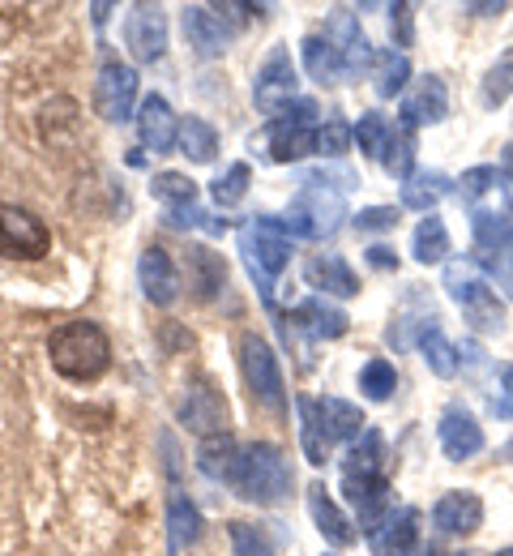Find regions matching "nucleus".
I'll use <instances>...</instances> for the list:
<instances>
[{
	"mask_svg": "<svg viewBox=\"0 0 513 556\" xmlns=\"http://www.w3.org/2000/svg\"><path fill=\"white\" fill-rule=\"evenodd\" d=\"M48 359H52V368H56L65 381L90 386V381H99V377L112 368V339L103 334V326L77 317V321H65V326L52 330V339H48Z\"/></svg>",
	"mask_w": 513,
	"mask_h": 556,
	"instance_id": "f257e3e1",
	"label": "nucleus"
},
{
	"mask_svg": "<svg viewBox=\"0 0 513 556\" xmlns=\"http://www.w3.org/2000/svg\"><path fill=\"white\" fill-rule=\"evenodd\" d=\"M235 496L253 501V505H279L287 501L295 488L292 458L274 445V441H248L240 454V471H235Z\"/></svg>",
	"mask_w": 513,
	"mask_h": 556,
	"instance_id": "f03ea898",
	"label": "nucleus"
},
{
	"mask_svg": "<svg viewBox=\"0 0 513 556\" xmlns=\"http://www.w3.org/2000/svg\"><path fill=\"white\" fill-rule=\"evenodd\" d=\"M240 253H244V266L253 282L261 287V295L274 291V278L287 270L292 262V231L283 227V218L274 214H257L240 227Z\"/></svg>",
	"mask_w": 513,
	"mask_h": 556,
	"instance_id": "7ed1b4c3",
	"label": "nucleus"
},
{
	"mask_svg": "<svg viewBox=\"0 0 513 556\" xmlns=\"http://www.w3.org/2000/svg\"><path fill=\"white\" fill-rule=\"evenodd\" d=\"M445 291L466 313L475 334H492V330L505 326V304H501L497 287L484 278V270L475 262H449L445 266Z\"/></svg>",
	"mask_w": 513,
	"mask_h": 556,
	"instance_id": "20e7f679",
	"label": "nucleus"
},
{
	"mask_svg": "<svg viewBox=\"0 0 513 556\" xmlns=\"http://www.w3.org/2000/svg\"><path fill=\"white\" fill-rule=\"evenodd\" d=\"M248 13H253V4H235V0H227V4H184L180 9V26H184L189 48L202 61H210V56L227 52V43L240 35Z\"/></svg>",
	"mask_w": 513,
	"mask_h": 556,
	"instance_id": "39448f33",
	"label": "nucleus"
},
{
	"mask_svg": "<svg viewBox=\"0 0 513 556\" xmlns=\"http://www.w3.org/2000/svg\"><path fill=\"white\" fill-rule=\"evenodd\" d=\"M235 351H240V372H244V386H248L253 403L261 412H270V416H283L287 412V381H283V368H279L274 348L261 334L244 330Z\"/></svg>",
	"mask_w": 513,
	"mask_h": 556,
	"instance_id": "423d86ee",
	"label": "nucleus"
},
{
	"mask_svg": "<svg viewBox=\"0 0 513 556\" xmlns=\"http://www.w3.org/2000/svg\"><path fill=\"white\" fill-rule=\"evenodd\" d=\"M347 206H343V193L334 189H317V185H304L295 193V202L283 214V227L292 231V240H325L343 227Z\"/></svg>",
	"mask_w": 513,
	"mask_h": 556,
	"instance_id": "0eeeda50",
	"label": "nucleus"
},
{
	"mask_svg": "<svg viewBox=\"0 0 513 556\" xmlns=\"http://www.w3.org/2000/svg\"><path fill=\"white\" fill-rule=\"evenodd\" d=\"M52 253V227L26 206L0 202V257L9 262H43Z\"/></svg>",
	"mask_w": 513,
	"mask_h": 556,
	"instance_id": "6e6552de",
	"label": "nucleus"
},
{
	"mask_svg": "<svg viewBox=\"0 0 513 556\" xmlns=\"http://www.w3.org/2000/svg\"><path fill=\"white\" fill-rule=\"evenodd\" d=\"M176 416H180V424H184L189 432H197V437L206 441V437L227 432L231 407H227V394L219 390V381L202 372V377H189V381H184V394H180V403H176Z\"/></svg>",
	"mask_w": 513,
	"mask_h": 556,
	"instance_id": "1a4fd4ad",
	"label": "nucleus"
},
{
	"mask_svg": "<svg viewBox=\"0 0 513 556\" xmlns=\"http://www.w3.org/2000/svg\"><path fill=\"white\" fill-rule=\"evenodd\" d=\"M295 90H299V70H295V61H292V48L279 43V48H270L266 61L257 65L253 103H257V112H266V116L274 121L279 112H287L295 99H299Z\"/></svg>",
	"mask_w": 513,
	"mask_h": 556,
	"instance_id": "9d476101",
	"label": "nucleus"
},
{
	"mask_svg": "<svg viewBox=\"0 0 513 556\" xmlns=\"http://www.w3.org/2000/svg\"><path fill=\"white\" fill-rule=\"evenodd\" d=\"M138 70L125 65V61H103V70L94 73V112L107 121V125H125V121H138Z\"/></svg>",
	"mask_w": 513,
	"mask_h": 556,
	"instance_id": "9b49d317",
	"label": "nucleus"
},
{
	"mask_svg": "<svg viewBox=\"0 0 513 556\" xmlns=\"http://www.w3.org/2000/svg\"><path fill=\"white\" fill-rule=\"evenodd\" d=\"M125 48L138 65H154L167 52V9L163 4H133L125 13Z\"/></svg>",
	"mask_w": 513,
	"mask_h": 556,
	"instance_id": "f8f14e48",
	"label": "nucleus"
},
{
	"mask_svg": "<svg viewBox=\"0 0 513 556\" xmlns=\"http://www.w3.org/2000/svg\"><path fill=\"white\" fill-rule=\"evenodd\" d=\"M138 287H142V295L154 308H171L180 300V291H184V275H180V266H176V257L167 249L150 244L138 257Z\"/></svg>",
	"mask_w": 513,
	"mask_h": 556,
	"instance_id": "ddd939ff",
	"label": "nucleus"
},
{
	"mask_svg": "<svg viewBox=\"0 0 513 556\" xmlns=\"http://www.w3.org/2000/svg\"><path fill=\"white\" fill-rule=\"evenodd\" d=\"M372 556H415L420 553V509L389 505V514L368 531Z\"/></svg>",
	"mask_w": 513,
	"mask_h": 556,
	"instance_id": "4468645a",
	"label": "nucleus"
},
{
	"mask_svg": "<svg viewBox=\"0 0 513 556\" xmlns=\"http://www.w3.org/2000/svg\"><path fill=\"white\" fill-rule=\"evenodd\" d=\"M325 35H330V43L338 48V61H343L347 77H360V73L376 70V56H381V52L372 48V39L360 30V22H356L351 9H338V13L330 17Z\"/></svg>",
	"mask_w": 513,
	"mask_h": 556,
	"instance_id": "2eb2a0df",
	"label": "nucleus"
},
{
	"mask_svg": "<svg viewBox=\"0 0 513 556\" xmlns=\"http://www.w3.org/2000/svg\"><path fill=\"white\" fill-rule=\"evenodd\" d=\"M407 129H424V125H440L449 116V90L440 77H415V86H407L402 108H398Z\"/></svg>",
	"mask_w": 513,
	"mask_h": 556,
	"instance_id": "dca6fc26",
	"label": "nucleus"
},
{
	"mask_svg": "<svg viewBox=\"0 0 513 556\" xmlns=\"http://www.w3.org/2000/svg\"><path fill=\"white\" fill-rule=\"evenodd\" d=\"M343 496L351 501V509L360 514V527L364 535L389 514V476L385 471H356V476H343Z\"/></svg>",
	"mask_w": 513,
	"mask_h": 556,
	"instance_id": "f3484780",
	"label": "nucleus"
},
{
	"mask_svg": "<svg viewBox=\"0 0 513 556\" xmlns=\"http://www.w3.org/2000/svg\"><path fill=\"white\" fill-rule=\"evenodd\" d=\"M261 154L270 163H299V159L317 154V125H299V121H287V116H274L266 125Z\"/></svg>",
	"mask_w": 513,
	"mask_h": 556,
	"instance_id": "a211bd4d",
	"label": "nucleus"
},
{
	"mask_svg": "<svg viewBox=\"0 0 513 556\" xmlns=\"http://www.w3.org/2000/svg\"><path fill=\"white\" fill-rule=\"evenodd\" d=\"M433 527H437L440 535H475L484 527V501L471 488L445 492L433 505Z\"/></svg>",
	"mask_w": 513,
	"mask_h": 556,
	"instance_id": "6ab92c4d",
	"label": "nucleus"
},
{
	"mask_svg": "<svg viewBox=\"0 0 513 556\" xmlns=\"http://www.w3.org/2000/svg\"><path fill=\"white\" fill-rule=\"evenodd\" d=\"M437 441L449 463H466V458H475V454L484 450V428H479V419L471 416L466 407L453 403V407H445V416H440Z\"/></svg>",
	"mask_w": 513,
	"mask_h": 556,
	"instance_id": "aec40b11",
	"label": "nucleus"
},
{
	"mask_svg": "<svg viewBox=\"0 0 513 556\" xmlns=\"http://www.w3.org/2000/svg\"><path fill=\"white\" fill-rule=\"evenodd\" d=\"M138 138L154 154H171L180 146V116L171 112V103L163 94H146L138 108Z\"/></svg>",
	"mask_w": 513,
	"mask_h": 556,
	"instance_id": "412c9836",
	"label": "nucleus"
},
{
	"mask_svg": "<svg viewBox=\"0 0 513 556\" xmlns=\"http://www.w3.org/2000/svg\"><path fill=\"white\" fill-rule=\"evenodd\" d=\"M304 282L317 287L325 300H351V295H360V275L338 253H312L304 262Z\"/></svg>",
	"mask_w": 513,
	"mask_h": 556,
	"instance_id": "4be33fe9",
	"label": "nucleus"
},
{
	"mask_svg": "<svg viewBox=\"0 0 513 556\" xmlns=\"http://www.w3.org/2000/svg\"><path fill=\"white\" fill-rule=\"evenodd\" d=\"M308 514H312V522H317V531H321L325 544H334V548H351V544L360 540L356 527H351V518L334 505V496L325 492L321 480L308 484Z\"/></svg>",
	"mask_w": 513,
	"mask_h": 556,
	"instance_id": "5701e85b",
	"label": "nucleus"
},
{
	"mask_svg": "<svg viewBox=\"0 0 513 556\" xmlns=\"http://www.w3.org/2000/svg\"><path fill=\"white\" fill-rule=\"evenodd\" d=\"M184 278H189V291L197 300H215L222 287H227V262H222L215 249H206V244H189Z\"/></svg>",
	"mask_w": 513,
	"mask_h": 556,
	"instance_id": "b1692460",
	"label": "nucleus"
},
{
	"mask_svg": "<svg viewBox=\"0 0 513 556\" xmlns=\"http://www.w3.org/2000/svg\"><path fill=\"white\" fill-rule=\"evenodd\" d=\"M299 61H304V73H308L317 86H338V81L347 77L343 61H338V48H334L330 35H321V30L304 35V43H299Z\"/></svg>",
	"mask_w": 513,
	"mask_h": 556,
	"instance_id": "393cba45",
	"label": "nucleus"
},
{
	"mask_svg": "<svg viewBox=\"0 0 513 556\" xmlns=\"http://www.w3.org/2000/svg\"><path fill=\"white\" fill-rule=\"evenodd\" d=\"M240 454H244V445H235L231 432L206 437V441L197 445V471H202L206 480H215V484H231L235 471H240Z\"/></svg>",
	"mask_w": 513,
	"mask_h": 556,
	"instance_id": "a878e982",
	"label": "nucleus"
},
{
	"mask_svg": "<svg viewBox=\"0 0 513 556\" xmlns=\"http://www.w3.org/2000/svg\"><path fill=\"white\" fill-rule=\"evenodd\" d=\"M295 321H299L312 339H343V334H347V326H351V317H347L334 300H325V295L304 300V304L295 308Z\"/></svg>",
	"mask_w": 513,
	"mask_h": 556,
	"instance_id": "bb28decb",
	"label": "nucleus"
},
{
	"mask_svg": "<svg viewBox=\"0 0 513 556\" xmlns=\"http://www.w3.org/2000/svg\"><path fill=\"white\" fill-rule=\"evenodd\" d=\"M312 407H317V416H321V424H325L330 441H360V437L368 432L364 412H360L356 403H347V399L325 394V399H312Z\"/></svg>",
	"mask_w": 513,
	"mask_h": 556,
	"instance_id": "cd10ccee",
	"label": "nucleus"
},
{
	"mask_svg": "<svg viewBox=\"0 0 513 556\" xmlns=\"http://www.w3.org/2000/svg\"><path fill=\"white\" fill-rule=\"evenodd\" d=\"M167 540H171V553H184L202 540V509L184 492H171L167 501Z\"/></svg>",
	"mask_w": 513,
	"mask_h": 556,
	"instance_id": "c85d7f7f",
	"label": "nucleus"
},
{
	"mask_svg": "<svg viewBox=\"0 0 513 556\" xmlns=\"http://www.w3.org/2000/svg\"><path fill=\"white\" fill-rule=\"evenodd\" d=\"M295 412H299V450H304V458H308L312 467H325L334 441H330L325 424H321V416H317L312 399H295Z\"/></svg>",
	"mask_w": 513,
	"mask_h": 556,
	"instance_id": "c756f323",
	"label": "nucleus"
},
{
	"mask_svg": "<svg viewBox=\"0 0 513 556\" xmlns=\"http://www.w3.org/2000/svg\"><path fill=\"white\" fill-rule=\"evenodd\" d=\"M189 163H215L219 159V129L202 116H184L180 121V146H176Z\"/></svg>",
	"mask_w": 513,
	"mask_h": 556,
	"instance_id": "7c9ffc66",
	"label": "nucleus"
},
{
	"mask_svg": "<svg viewBox=\"0 0 513 556\" xmlns=\"http://www.w3.org/2000/svg\"><path fill=\"white\" fill-rule=\"evenodd\" d=\"M411 257H415L420 266H440V262L449 257V227L440 223L437 214H424V218H420V227H415V236H411Z\"/></svg>",
	"mask_w": 513,
	"mask_h": 556,
	"instance_id": "2f4dec72",
	"label": "nucleus"
},
{
	"mask_svg": "<svg viewBox=\"0 0 513 556\" xmlns=\"http://www.w3.org/2000/svg\"><path fill=\"white\" fill-rule=\"evenodd\" d=\"M471 231H475V249H479V253H513V236H510V223H505V210H475Z\"/></svg>",
	"mask_w": 513,
	"mask_h": 556,
	"instance_id": "473e14b6",
	"label": "nucleus"
},
{
	"mask_svg": "<svg viewBox=\"0 0 513 556\" xmlns=\"http://www.w3.org/2000/svg\"><path fill=\"white\" fill-rule=\"evenodd\" d=\"M420 351H424V364L437 372V377H453L458 372V348L440 334V326H437V317H428L424 326H420Z\"/></svg>",
	"mask_w": 513,
	"mask_h": 556,
	"instance_id": "72a5a7b5",
	"label": "nucleus"
},
{
	"mask_svg": "<svg viewBox=\"0 0 513 556\" xmlns=\"http://www.w3.org/2000/svg\"><path fill=\"white\" fill-rule=\"evenodd\" d=\"M227 540H231V553L235 556H279V540L261 522L235 518V522H227Z\"/></svg>",
	"mask_w": 513,
	"mask_h": 556,
	"instance_id": "f704fd0d",
	"label": "nucleus"
},
{
	"mask_svg": "<svg viewBox=\"0 0 513 556\" xmlns=\"http://www.w3.org/2000/svg\"><path fill=\"white\" fill-rule=\"evenodd\" d=\"M381 167H385L394 180H402V185L415 176V129L394 125L389 146H385V154H381Z\"/></svg>",
	"mask_w": 513,
	"mask_h": 556,
	"instance_id": "c9c22d12",
	"label": "nucleus"
},
{
	"mask_svg": "<svg viewBox=\"0 0 513 556\" xmlns=\"http://www.w3.org/2000/svg\"><path fill=\"white\" fill-rule=\"evenodd\" d=\"M445 193H449V176H445V172H415V176L402 185V210L428 214Z\"/></svg>",
	"mask_w": 513,
	"mask_h": 556,
	"instance_id": "e433bc0d",
	"label": "nucleus"
},
{
	"mask_svg": "<svg viewBox=\"0 0 513 556\" xmlns=\"http://www.w3.org/2000/svg\"><path fill=\"white\" fill-rule=\"evenodd\" d=\"M154 202H163L167 210H189L197 206V180H189V172H158L150 180Z\"/></svg>",
	"mask_w": 513,
	"mask_h": 556,
	"instance_id": "4c0bfd02",
	"label": "nucleus"
},
{
	"mask_svg": "<svg viewBox=\"0 0 513 556\" xmlns=\"http://www.w3.org/2000/svg\"><path fill=\"white\" fill-rule=\"evenodd\" d=\"M394 390H398V368L385 355H372L360 368V394H364L368 403H389Z\"/></svg>",
	"mask_w": 513,
	"mask_h": 556,
	"instance_id": "58836bf2",
	"label": "nucleus"
},
{
	"mask_svg": "<svg viewBox=\"0 0 513 556\" xmlns=\"http://www.w3.org/2000/svg\"><path fill=\"white\" fill-rule=\"evenodd\" d=\"M356 471H385V441L376 428H368L360 441H351L343 458V476H356Z\"/></svg>",
	"mask_w": 513,
	"mask_h": 556,
	"instance_id": "ea45409f",
	"label": "nucleus"
},
{
	"mask_svg": "<svg viewBox=\"0 0 513 556\" xmlns=\"http://www.w3.org/2000/svg\"><path fill=\"white\" fill-rule=\"evenodd\" d=\"M248 185H253V167H248V163H231L222 176H215L210 198H215V206L231 210L248 198Z\"/></svg>",
	"mask_w": 513,
	"mask_h": 556,
	"instance_id": "a19ab883",
	"label": "nucleus"
},
{
	"mask_svg": "<svg viewBox=\"0 0 513 556\" xmlns=\"http://www.w3.org/2000/svg\"><path fill=\"white\" fill-rule=\"evenodd\" d=\"M407 81H411V61L402 52H381L376 56V94L381 99L407 94Z\"/></svg>",
	"mask_w": 513,
	"mask_h": 556,
	"instance_id": "79ce46f5",
	"label": "nucleus"
},
{
	"mask_svg": "<svg viewBox=\"0 0 513 556\" xmlns=\"http://www.w3.org/2000/svg\"><path fill=\"white\" fill-rule=\"evenodd\" d=\"M389 134H394V125H389L381 112H364V116L356 121V146H360L364 159H376V163H381V154H385V146H389Z\"/></svg>",
	"mask_w": 513,
	"mask_h": 556,
	"instance_id": "37998d69",
	"label": "nucleus"
},
{
	"mask_svg": "<svg viewBox=\"0 0 513 556\" xmlns=\"http://www.w3.org/2000/svg\"><path fill=\"white\" fill-rule=\"evenodd\" d=\"M351 146H356V125H347V121H325V125H317V154L343 159Z\"/></svg>",
	"mask_w": 513,
	"mask_h": 556,
	"instance_id": "c03bdc74",
	"label": "nucleus"
},
{
	"mask_svg": "<svg viewBox=\"0 0 513 556\" xmlns=\"http://www.w3.org/2000/svg\"><path fill=\"white\" fill-rule=\"evenodd\" d=\"M475 266L488 275V282L505 287V295L513 300V253H479Z\"/></svg>",
	"mask_w": 513,
	"mask_h": 556,
	"instance_id": "a18cd8bd",
	"label": "nucleus"
},
{
	"mask_svg": "<svg viewBox=\"0 0 513 556\" xmlns=\"http://www.w3.org/2000/svg\"><path fill=\"white\" fill-rule=\"evenodd\" d=\"M510 90H513V52L497 65V70L484 77V103L488 108H497V103H505L510 99Z\"/></svg>",
	"mask_w": 513,
	"mask_h": 556,
	"instance_id": "49530a36",
	"label": "nucleus"
},
{
	"mask_svg": "<svg viewBox=\"0 0 513 556\" xmlns=\"http://www.w3.org/2000/svg\"><path fill=\"white\" fill-rule=\"evenodd\" d=\"M497 180H501V172L484 163V167H471V172H462V180H458V193H462L466 202H479V198H484V193H488Z\"/></svg>",
	"mask_w": 513,
	"mask_h": 556,
	"instance_id": "de8ad7c7",
	"label": "nucleus"
},
{
	"mask_svg": "<svg viewBox=\"0 0 513 556\" xmlns=\"http://www.w3.org/2000/svg\"><path fill=\"white\" fill-rule=\"evenodd\" d=\"M351 223H356V231H364V236H372V231H394V227H398V210L368 206V210H360Z\"/></svg>",
	"mask_w": 513,
	"mask_h": 556,
	"instance_id": "09e8293b",
	"label": "nucleus"
},
{
	"mask_svg": "<svg viewBox=\"0 0 513 556\" xmlns=\"http://www.w3.org/2000/svg\"><path fill=\"white\" fill-rule=\"evenodd\" d=\"M389 13H394V22H389L394 43H398V48H411V39H415V35H411V26H415V9H411V4H394Z\"/></svg>",
	"mask_w": 513,
	"mask_h": 556,
	"instance_id": "8fccbe9b",
	"label": "nucleus"
},
{
	"mask_svg": "<svg viewBox=\"0 0 513 556\" xmlns=\"http://www.w3.org/2000/svg\"><path fill=\"white\" fill-rule=\"evenodd\" d=\"M492 416L513 419V364L501 368V390H497V399H492Z\"/></svg>",
	"mask_w": 513,
	"mask_h": 556,
	"instance_id": "3c124183",
	"label": "nucleus"
},
{
	"mask_svg": "<svg viewBox=\"0 0 513 556\" xmlns=\"http://www.w3.org/2000/svg\"><path fill=\"white\" fill-rule=\"evenodd\" d=\"M364 262L372 266V270H385V275L398 270V253H394L389 244H372V249L364 253Z\"/></svg>",
	"mask_w": 513,
	"mask_h": 556,
	"instance_id": "603ef678",
	"label": "nucleus"
},
{
	"mask_svg": "<svg viewBox=\"0 0 513 556\" xmlns=\"http://www.w3.org/2000/svg\"><path fill=\"white\" fill-rule=\"evenodd\" d=\"M501 180H510L513 185V141L501 150Z\"/></svg>",
	"mask_w": 513,
	"mask_h": 556,
	"instance_id": "864d4df0",
	"label": "nucleus"
},
{
	"mask_svg": "<svg viewBox=\"0 0 513 556\" xmlns=\"http://www.w3.org/2000/svg\"><path fill=\"white\" fill-rule=\"evenodd\" d=\"M90 17H94V26H103V22L112 17V4H103V0H99V4H90Z\"/></svg>",
	"mask_w": 513,
	"mask_h": 556,
	"instance_id": "5fc2aeb1",
	"label": "nucleus"
},
{
	"mask_svg": "<svg viewBox=\"0 0 513 556\" xmlns=\"http://www.w3.org/2000/svg\"><path fill=\"white\" fill-rule=\"evenodd\" d=\"M415 556H449V553H440V548H420Z\"/></svg>",
	"mask_w": 513,
	"mask_h": 556,
	"instance_id": "6e6d98bb",
	"label": "nucleus"
},
{
	"mask_svg": "<svg viewBox=\"0 0 513 556\" xmlns=\"http://www.w3.org/2000/svg\"><path fill=\"white\" fill-rule=\"evenodd\" d=\"M505 223H510V236H513V202L505 206Z\"/></svg>",
	"mask_w": 513,
	"mask_h": 556,
	"instance_id": "4d7b16f0",
	"label": "nucleus"
},
{
	"mask_svg": "<svg viewBox=\"0 0 513 556\" xmlns=\"http://www.w3.org/2000/svg\"><path fill=\"white\" fill-rule=\"evenodd\" d=\"M501 454H505V458H510V463H513V441H510V445H505V450H501Z\"/></svg>",
	"mask_w": 513,
	"mask_h": 556,
	"instance_id": "13d9d810",
	"label": "nucleus"
},
{
	"mask_svg": "<svg viewBox=\"0 0 513 556\" xmlns=\"http://www.w3.org/2000/svg\"><path fill=\"white\" fill-rule=\"evenodd\" d=\"M497 556H513V548H501V553H497Z\"/></svg>",
	"mask_w": 513,
	"mask_h": 556,
	"instance_id": "bf43d9fd",
	"label": "nucleus"
},
{
	"mask_svg": "<svg viewBox=\"0 0 513 556\" xmlns=\"http://www.w3.org/2000/svg\"><path fill=\"white\" fill-rule=\"evenodd\" d=\"M449 556H466V553H449Z\"/></svg>",
	"mask_w": 513,
	"mask_h": 556,
	"instance_id": "052dcab7",
	"label": "nucleus"
}]
</instances>
